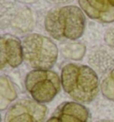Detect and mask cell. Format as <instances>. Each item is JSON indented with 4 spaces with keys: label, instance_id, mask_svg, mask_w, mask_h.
Instances as JSON below:
<instances>
[{
    "label": "cell",
    "instance_id": "obj_1",
    "mask_svg": "<svg viewBox=\"0 0 114 122\" xmlns=\"http://www.w3.org/2000/svg\"><path fill=\"white\" fill-rule=\"evenodd\" d=\"M61 81L65 93L78 103H89L99 93V78L92 68L68 63L62 69Z\"/></svg>",
    "mask_w": 114,
    "mask_h": 122
},
{
    "label": "cell",
    "instance_id": "obj_2",
    "mask_svg": "<svg viewBox=\"0 0 114 122\" xmlns=\"http://www.w3.org/2000/svg\"><path fill=\"white\" fill-rule=\"evenodd\" d=\"M85 28L84 12L75 5L54 8L47 13L45 19L47 33L59 41L76 40L83 35Z\"/></svg>",
    "mask_w": 114,
    "mask_h": 122
},
{
    "label": "cell",
    "instance_id": "obj_3",
    "mask_svg": "<svg viewBox=\"0 0 114 122\" xmlns=\"http://www.w3.org/2000/svg\"><path fill=\"white\" fill-rule=\"evenodd\" d=\"M25 61L35 70H49L57 61L58 48L49 37L33 33L22 41Z\"/></svg>",
    "mask_w": 114,
    "mask_h": 122
},
{
    "label": "cell",
    "instance_id": "obj_4",
    "mask_svg": "<svg viewBox=\"0 0 114 122\" xmlns=\"http://www.w3.org/2000/svg\"><path fill=\"white\" fill-rule=\"evenodd\" d=\"M62 81L56 72L50 70H33L25 78V87L34 101L47 103L61 90Z\"/></svg>",
    "mask_w": 114,
    "mask_h": 122
},
{
    "label": "cell",
    "instance_id": "obj_5",
    "mask_svg": "<svg viewBox=\"0 0 114 122\" xmlns=\"http://www.w3.org/2000/svg\"><path fill=\"white\" fill-rule=\"evenodd\" d=\"M47 107L30 99H21L8 108L5 122H44Z\"/></svg>",
    "mask_w": 114,
    "mask_h": 122
},
{
    "label": "cell",
    "instance_id": "obj_6",
    "mask_svg": "<svg viewBox=\"0 0 114 122\" xmlns=\"http://www.w3.org/2000/svg\"><path fill=\"white\" fill-rule=\"evenodd\" d=\"M23 60V48L19 38L11 34L3 35L0 41L1 69L5 66L16 68L21 64Z\"/></svg>",
    "mask_w": 114,
    "mask_h": 122
},
{
    "label": "cell",
    "instance_id": "obj_7",
    "mask_svg": "<svg viewBox=\"0 0 114 122\" xmlns=\"http://www.w3.org/2000/svg\"><path fill=\"white\" fill-rule=\"evenodd\" d=\"M82 11L94 20L104 23L114 21V0H78Z\"/></svg>",
    "mask_w": 114,
    "mask_h": 122
},
{
    "label": "cell",
    "instance_id": "obj_8",
    "mask_svg": "<svg viewBox=\"0 0 114 122\" xmlns=\"http://www.w3.org/2000/svg\"><path fill=\"white\" fill-rule=\"evenodd\" d=\"M61 122H90L89 112L83 104L76 102L62 103L55 110Z\"/></svg>",
    "mask_w": 114,
    "mask_h": 122
},
{
    "label": "cell",
    "instance_id": "obj_9",
    "mask_svg": "<svg viewBox=\"0 0 114 122\" xmlns=\"http://www.w3.org/2000/svg\"><path fill=\"white\" fill-rule=\"evenodd\" d=\"M17 98V91L14 83L8 77L0 78V110L4 111Z\"/></svg>",
    "mask_w": 114,
    "mask_h": 122
},
{
    "label": "cell",
    "instance_id": "obj_10",
    "mask_svg": "<svg viewBox=\"0 0 114 122\" xmlns=\"http://www.w3.org/2000/svg\"><path fill=\"white\" fill-rule=\"evenodd\" d=\"M87 48L81 43H69L62 47V54L65 58L79 61L84 57Z\"/></svg>",
    "mask_w": 114,
    "mask_h": 122
},
{
    "label": "cell",
    "instance_id": "obj_11",
    "mask_svg": "<svg viewBox=\"0 0 114 122\" xmlns=\"http://www.w3.org/2000/svg\"><path fill=\"white\" fill-rule=\"evenodd\" d=\"M101 91L105 98L114 102V68L102 81Z\"/></svg>",
    "mask_w": 114,
    "mask_h": 122
},
{
    "label": "cell",
    "instance_id": "obj_12",
    "mask_svg": "<svg viewBox=\"0 0 114 122\" xmlns=\"http://www.w3.org/2000/svg\"><path fill=\"white\" fill-rule=\"evenodd\" d=\"M104 41L111 49L114 50V28L109 29L104 34Z\"/></svg>",
    "mask_w": 114,
    "mask_h": 122
},
{
    "label": "cell",
    "instance_id": "obj_13",
    "mask_svg": "<svg viewBox=\"0 0 114 122\" xmlns=\"http://www.w3.org/2000/svg\"><path fill=\"white\" fill-rule=\"evenodd\" d=\"M48 3L55 5H66V4L71 2L72 0H47Z\"/></svg>",
    "mask_w": 114,
    "mask_h": 122
},
{
    "label": "cell",
    "instance_id": "obj_14",
    "mask_svg": "<svg viewBox=\"0 0 114 122\" xmlns=\"http://www.w3.org/2000/svg\"><path fill=\"white\" fill-rule=\"evenodd\" d=\"M47 122H61V121H60V119H59V118H58V116H57L55 113H54L50 119H47Z\"/></svg>",
    "mask_w": 114,
    "mask_h": 122
},
{
    "label": "cell",
    "instance_id": "obj_15",
    "mask_svg": "<svg viewBox=\"0 0 114 122\" xmlns=\"http://www.w3.org/2000/svg\"><path fill=\"white\" fill-rule=\"evenodd\" d=\"M18 1H20V2H21V3L28 4V3H33V2H35L36 0H18Z\"/></svg>",
    "mask_w": 114,
    "mask_h": 122
},
{
    "label": "cell",
    "instance_id": "obj_16",
    "mask_svg": "<svg viewBox=\"0 0 114 122\" xmlns=\"http://www.w3.org/2000/svg\"><path fill=\"white\" fill-rule=\"evenodd\" d=\"M96 122H113V121H111V120H106V119H103V120H99V121H96Z\"/></svg>",
    "mask_w": 114,
    "mask_h": 122
}]
</instances>
